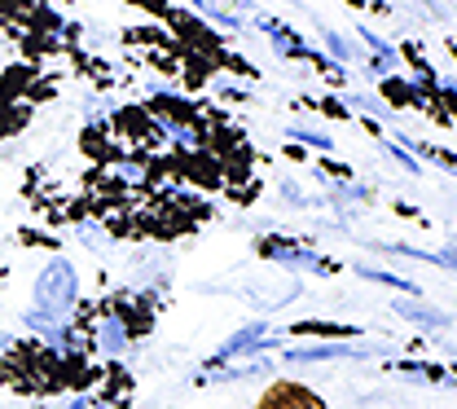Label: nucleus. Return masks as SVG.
I'll return each instance as SVG.
<instances>
[{"label": "nucleus", "mask_w": 457, "mask_h": 409, "mask_svg": "<svg viewBox=\"0 0 457 409\" xmlns=\"http://www.w3.org/2000/svg\"><path fill=\"white\" fill-rule=\"evenodd\" d=\"M36 295H40V308H45V313H62V308L71 304V295H75V273H71V269L57 260L54 269L40 278Z\"/></svg>", "instance_id": "f03ea898"}, {"label": "nucleus", "mask_w": 457, "mask_h": 409, "mask_svg": "<svg viewBox=\"0 0 457 409\" xmlns=\"http://www.w3.org/2000/svg\"><path fill=\"white\" fill-rule=\"evenodd\" d=\"M326 40H330V49H335V58H347V54H352V49H347V45H343L339 36H326Z\"/></svg>", "instance_id": "7ed1b4c3"}, {"label": "nucleus", "mask_w": 457, "mask_h": 409, "mask_svg": "<svg viewBox=\"0 0 457 409\" xmlns=\"http://www.w3.org/2000/svg\"><path fill=\"white\" fill-rule=\"evenodd\" d=\"M255 409H326V401H321L312 388L282 379V383H273V388L260 396V405H255Z\"/></svg>", "instance_id": "f257e3e1"}]
</instances>
